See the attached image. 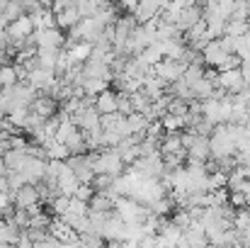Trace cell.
Wrapping results in <instances>:
<instances>
[{
    "label": "cell",
    "mask_w": 250,
    "mask_h": 248,
    "mask_svg": "<svg viewBox=\"0 0 250 248\" xmlns=\"http://www.w3.org/2000/svg\"><path fill=\"white\" fill-rule=\"evenodd\" d=\"M83 90L85 92H92V95H97L100 90H104V88H109V81H104V78H83Z\"/></svg>",
    "instance_id": "cell-18"
},
{
    "label": "cell",
    "mask_w": 250,
    "mask_h": 248,
    "mask_svg": "<svg viewBox=\"0 0 250 248\" xmlns=\"http://www.w3.org/2000/svg\"><path fill=\"white\" fill-rule=\"evenodd\" d=\"M66 212H71V214H78V217H87L90 207H87V202H85V200L71 197V202H68V209H66Z\"/></svg>",
    "instance_id": "cell-21"
},
{
    "label": "cell",
    "mask_w": 250,
    "mask_h": 248,
    "mask_svg": "<svg viewBox=\"0 0 250 248\" xmlns=\"http://www.w3.org/2000/svg\"><path fill=\"white\" fill-rule=\"evenodd\" d=\"M81 10H78V5H68V7H63L61 12H56V27L59 29H63V32H68L73 24H78L81 22Z\"/></svg>",
    "instance_id": "cell-9"
},
{
    "label": "cell",
    "mask_w": 250,
    "mask_h": 248,
    "mask_svg": "<svg viewBox=\"0 0 250 248\" xmlns=\"http://www.w3.org/2000/svg\"><path fill=\"white\" fill-rule=\"evenodd\" d=\"M161 12V0H139L136 2V7L131 10V15L136 17V22L139 24H144V22H148L151 17H156Z\"/></svg>",
    "instance_id": "cell-8"
},
{
    "label": "cell",
    "mask_w": 250,
    "mask_h": 248,
    "mask_svg": "<svg viewBox=\"0 0 250 248\" xmlns=\"http://www.w3.org/2000/svg\"><path fill=\"white\" fill-rule=\"evenodd\" d=\"M114 178H117V175H109V173H95L92 180H90V185H92V190H107Z\"/></svg>",
    "instance_id": "cell-19"
},
{
    "label": "cell",
    "mask_w": 250,
    "mask_h": 248,
    "mask_svg": "<svg viewBox=\"0 0 250 248\" xmlns=\"http://www.w3.org/2000/svg\"><path fill=\"white\" fill-rule=\"evenodd\" d=\"M248 20H226V27H224V34H231V37H241L246 29H248Z\"/></svg>",
    "instance_id": "cell-16"
},
{
    "label": "cell",
    "mask_w": 250,
    "mask_h": 248,
    "mask_svg": "<svg viewBox=\"0 0 250 248\" xmlns=\"http://www.w3.org/2000/svg\"><path fill=\"white\" fill-rule=\"evenodd\" d=\"M246 88H248V90H250V78H248V81H246Z\"/></svg>",
    "instance_id": "cell-23"
},
{
    "label": "cell",
    "mask_w": 250,
    "mask_h": 248,
    "mask_svg": "<svg viewBox=\"0 0 250 248\" xmlns=\"http://www.w3.org/2000/svg\"><path fill=\"white\" fill-rule=\"evenodd\" d=\"M187 156L189 158H197V161H207L211 156V149H209V136H197L194 144L187 149Z\"/></svg>",
    "instance_id": "cell-11"
},
{
    "label": "cell",
    "mask_w": 250,
    "mask_h": 248,
    "mask_svg": "<svg viewBox=\"0 0 250 248\" xmlns=\"http://www.w3.org/2000/svg\"><path fill=\"white\" fill-rule=\"evenodd\" d=\"M241 64H243V59L236 54V51H231V54H226V59L216 66L219 71H231V68H241Z\"/></svg>",
    "instance_id": "cell-20"
},
{
    "label": "cell",
    "mask_w": 250,
    "mask_h": 248,
    "mask_svg": "<svg viewBox=\"0 0 250 248\" xmlns=\"http://www.w3.org/2000/svg\"><path fill=\"white\" fill-rule=\"evenodd\" d=\"M37 32V46H49V49H61L66 44V34L59 27L49 29H34Z\"/></svg>",
    "instance_id": "cell-3"
},
{
    "label": "cell",
    "mask_w": 250,
    "mask_h": 248,
    "mask_svg": "<svg viewBox=\"0 0 250 248\" xmlns=\"http://www.w3.org/2000/svg\"><path fill=\"white\" fill-rule=\"evenodd\" d=\"M219 88H224L229 95L246 90V78L241 73V68H231V71H219Z\"/></svg>",
    "instance_id": "cell-2"
},
{
    "label": "cell",
    "mask_w": 250,
    "mask_h": 248,
    "mask_svg": "<svg viewBox=\"0 0 250 248\" xmlns=\"http://www.w3.org/2000/svg\"><path fill=\"white\" fill-rule=\"evenodd\" d=\"M29 110L46 119V117L56 114V110H59V100H54V97L46 95V92H37L34 100H32V105H29Z\"/></svg>",
    "instance_id": "cell-4"
},
{
    "label": "cell",
    "mask_w": 250,
    "mask_h": 248,
    "mask_svg": "<svg viewBox=\"0 0 250 248\" xmlns=\"http://www.w3.org/2000/svg\"><path fill=\"white\" fill-rule=\"evenodd\" d=\"M214 88H216L214 83H209L204 76H202L199 81L192 85V92H194V97H197V100H209V97H211V92H214Z\"/></svg>",
    "instance_id": "cell-14"
},
{
    "label": "cell",
    "mask_w": 250,
    "mask_h": 248,
    "mask_svg": "<svg viewBox=\"0 0 250 248\" xmlns=\"http://www.w3.org/2000/svg\"><path fill=\"white\" fill-rule=\"evenodd\" d=\"M5 117H7V122H10L12 127L24 129V124H27V119H29V105H15Z\"/></svg>",
    "instance_id": "cell-12"
},
{
    "label": "cell",
    "mask_w": 250,
    "mask_h": 248,
    "mask_svg": "<svg viewBox=\"0 0 250 248\" xmlns=\"http://www.w3.org/2000/svg\"><path fill=\"white\" fill-rule=\"evenodd\" d=\"M17 83V71H15V64H5L0 66V88H7Z\"/></svg>",
    "instance_id": "cell-17"
},
{
    "label": "cell",
    "mask_w": 250,
    "mask_h": 248,
    "mask_svg": "<svg viewBox=\"0 0 250 248\" xmlns=\"http://www.w3.org/2000/svg\"><path fill=\"white\" fill-rule=\"evenodd\" d=\"M185 66H187V64L175 61V59H166V56H163L158 64H153V73H156L158 78H163L166 83H175L177 78H182Z\"/></svg>",
    "instance_id": "cell-1"
},
{
    "label": "cell",
    "mask_w": 250,
    "mask_h": 248,
    "mask_svg": "<svg viewBox=\"0 0 250 248\" xmlns=\"http://www.w3.org/2000/svg\"><path fill=\"white\" fill-rule=\"evenodd\" d=\"M90 51H92V44H90V42H83V39H81V42H76V44L68 49L71 59H73V61H81V64L90 56Z\"/></svg>",
    "instance_id": "cell-15"
},
{
    "label": "cell",
    "mask_w": 250,
    "mask_h": 248,
    "mask_svg": "<svg viewBox=\"0 0 250 248\" xmlns=\"http://www.w3.org/2000/svg\"><path fill=\"white\" fill-rule=\"evenodd\" d=\"M197 20H202V7L199 5H189V7H180V15H177V27L185 32L187 27H192Z\"/></svg>",
    "instance_id": "cell-10"
},
{
    "label": "cell",
    "mask_w": 250,
    "mask_h": 248,
    "mask_svg": "<svg viewBox=\"0 0 250 248\" xmlns=\"http://www.w3.org/2000/svg\"><path fill=\"white\" fill-rule=\"evenodd\" d=\"M95 110L100 114H107V112H117V90L109 85L104 90H100L95 95Z\"/></svg>",
    "instance_id": "cell-7"
},
{
    "label": "cell",
    "mask_w": 250,
    "mask_h": 248,
    "mask_svg": "<svg viewBox=\"0 0 250 248\" xmlns=\"http://www.w3.org/2000/svg\"><path fill=\"white\" fill-rule=\"evenodd\" d=\"M226 54L229 51L219 44V39H209L207 46L202 49V61H204V66H219L226 59Z\"/></svg>",
    "instance_id": "cell-6"
},
{
    "label": "cell",
    "mask_w": 250,
    "mask_h": 248,
    "mask_svg": "<svg viewBox=\"0 0 250 248\" xmlns=\"http://www.w3.org/2000/svg\"><path fill=\"white\" fill-rule=\"evenodd\" d=\"M54 81H56V73L49 71V68H42V66H37V68H32V71L27 73V83H29L32 88H37L39 92L49 90V85Z\"/></svg>",
    "instance_id": "cell-5"
},
{
    "label": "cell",
    "mask_w": 250,
    "mask_h": 248,
    "mask_svg": "<svg viewBox=\"0 0 250 248\" xmlns=\"http://www.w3.org/2000/svg\"><path fill=\"white\" fill-rule=\"evenodd\" d=\"M161 124H163V129H166V132H180V129H185V127H187V119H185V114H172V112H166V114L161 117Z\"/></svg>",
    "instance_id": "cell-13"
},
{
    "label": "cell",
    "mask_w": 250,
    "mask_h": 248,
    "mask_svg": "<svg viewBox=\"0 0 250 248\" xmlns=\"http://www.w3.org/2000/svg\"><path fill=\"white\" fill-rule=\"evenodd\" d=\"M136 2H139V0H119V7L126 10V12H131V10L136 7Z\"/></svg>",
    "instance_id": "cell-22"
}]
</instances>
